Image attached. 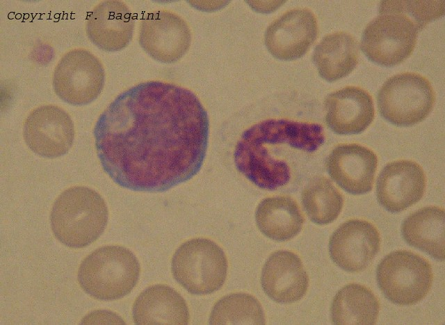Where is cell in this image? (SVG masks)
Masks as SVG:
<instances>
[{"label": "cell", "instance_id": "6da1fadb", "mask_svg": "<svg viewBox=\"0 0 445 325\" xmlns=\"http://www.w3.org/2000/svg\"><path fill=\"white\" fill-rule=\"evenodd\" d=\"M208 114L190 90L159 81L119 94L94 129L104 172L134 191L163 192L193 178L203 164Z\"/></svg>", "mask_w": 445, "mask_h": 325}, {"label": "cell", "instance_id": "7a4b0ae2", "mask_svg": "<svg viewBox=\"0 0 445 325\" xmlns=\"http://www.w3.org/2000/svg\"><path fill=\"white\" fill-rule=\"evenodd\" d=\"M108 218V208L100 194L91 188L76 186L58 196L50 220L59 242L71 248H83L102 234Z\"/></svg>", "mask_w": 445, "mask_h": 325}, {"label": "cell", "instance_id": "3957f363", "mask_svg": "<svg viewBox=\"0 0 445 325\" xmlns=\"http://www.w3.org/2000/svg\"><path fill=\"white\" fill-rule=\"evenodd\" d=\"M140 272L138 260L130 250L118 245L105 246L83 260L78 281L84 292L93 298L112 301L131 292Z\"/></svg>", "mask_w": 445, "mask_h": 325}, {"label": "cell", "instance_id": "277c9868", "mask_svg": "<svg viewBox=\"0 0 445 325\" xmlns=\"http://www.w3.org/2000/svg\"><path fill=\"white\" fill-rule=\"evenodd\" d=\"M228 263L223 250L206 238L183 243L175 252L171 270L175 279L188 292L196 295L219 290L227 278Z\"/></svg>", "mask_w": 445, "mask_h": 325}, {"label": "cell", "instance_id": "5b68a950", "mask_svg": "<svg viewBox=\"0 0 445 325\" xmlns=\"http://www.w3.org/2000/svg\"><path fill=\"white\" fill-rule=\"evenodd\" d=\"M435 101L430 81L416 73L391 76L380 89L377 101L381 116L394 125L410 126L424 120Z\"/></svg>", "mask_w": 445, "mask_h": 325}, {"label": "cell", "instance_id": "8992f818", "mask_svg": "<svg viewBox=\"0 0 445 325\" xmlns=\"http://www.w3.org/2000/svg\"><path fill=\"white\" fill-rule=\"evenodd\" d=\"M380 15L365 28L361 49L372 62L385 67L403 62L412 53L418 28L405 14L380 6Z\"/></svg>", "mask_w": 445, "mask_h": 325}, {"label": "cell", "instance_id": "52a82bcc", "mask_svg": "<svg viewBox=\"0 0 445 325\" xmlns=\"http://www.w3.org/2000/svg\"><path fill=\"white\" fill-rule=\"evenodd\" d=\"M380 290L396 304L410 306L429 292L433 273L429 262L410 251H396L386 256L376 271Z\"/></svg>", "mask_w": 445, "mask_h": 325}, {"label": "cell", "instance_id": "ba28073f", "mask_svg": "<svg viewBox=\"0 0 445 325\" xmlns=\"http://www.w3.org/2000/svg\"><path fill=\"white\" fill-rule=\"evenodd\" d=\"M105 74L101 61L86 49H74L58 61L53 74L55 93L74 106L91 103L101 93Z\"/></svg>", "mask_w": 445, "mask_h": 325}, {"label": "cell", "instance_id": "9c48e42d", "mask_svg": "<svg viewBox=\"0 0 445 325\" xmlns=\"http://www.w3.org/2000/svg\"><path fill=\"white\" fill-rule=\"evenodd\" d=\"M139 43L153 59L163 63H174L188 51L191 33L181 17L160 10L147 14L141 20Z\"/></svg>", "mask_w": 445, "mask_h": 325}, {"label": "cell", "instance_id": "30bf717a", "mask_svg": "<svg viewBox=\"0 0 445 325\" xmlns=\"http://www.w3.org/2000/svg\"><path fill=\"white\" fill-rule=\"evenodd\" d=\"M24 138L35 153L45 158H57L65 154L74 138V127L70 116L54 105L34 109L24 124Z\"/></svg>", "mask_w": 445, "mask_h": 325}, {"label": "cell", "instance_id": "8fae6325", "mask_svg": "<svg viewBox=\"0 0 445 325\" xmlns=\"http://www.w3.org/2000/svg\"><path fill=\"white\" fill-rule=\"evenodd\" d=\"M380 237L371 222L359 219L343 223L332 235L330 255L342 269L358 272L366 269L380 250Z\"/></svg>", "mask_w": 445, "mask_h": 325}, {"label": "cell", "instance_id": "7c38bea8", "mask_svg": "<svg viewBox=\"0 0 445 325\" xmlns=\"http://www.w3.org/2000/svg\"><path fill=\"white\" fill-rule=\"evenodd\" d=\"M426 178L423 168L410 160L388 163L380 172L376 183L379 203L391 212H400L423 197Z\"/></svg>", "mask_w": 445, "mask_h": 325}, {"label": "cell", "instance_id": "4fadbf2b", "mask_svg": "<svg viewBox=\"0 0 445 325\" xmlns=\"http://www.w3.org/2000/svg\"><path fill=\"white\" fill-rule=\"evenodd\" d=\"M315 15L307 8L289 10L267 28L265 43L269 52L281 60L302 57L317 37Z\"/></svg>", "mask_w": 445, "mask_h": 325}, {"label": "cell", "instance_id": "5bb4252c", "mask_svg": "<svg viewBox=\"0 0 445 325\" xmlns=\"http://www.w3.org/2000/svg\"><path fill=\"white\" fill-rule=\"evenodd\" d=\"M377 166L376 154L355 143L337 146L326 160L330 177L352 194H363L372 190Z\"/></svg>", "mask_w": 445, "mask_h": 325}, {"label": "cell", "instance_id": "9a60e30c", "mask_svg": "<svg viewBox=\"0 0 445 325\" xmlns=\"http://www.w3.org/2000/svg\"><path fill=\"white\" fill-rule=\"evenodd\" d=\"M261 282L264 291L272 300L291 303L306 294L309 278L300 258L291 251L281 250L267 259Z\"/></svg>", "mask_w": 445, "mask_h": 325}, {"label": "cell", "instance_id": "2e32d148", "mask_svg": "<svg viewBox=\"0 0 445 325\" xmlns=\"http://www.w3.org/2000/svg\"><path fill=\"white\" fill-rule=\"evenodd\" d=\"M325 107L327 125L339 135L363 132L375 117L371 94L357 86H347L331 93L325 99Z\"/></svg>", "mask_w": 445, "mask_h": 325}, {"label": "cell", "instance_id": "e0dca14e", "mask_svg": "<svg viewBox=\"0 0 445 325\" xmlns=\"http://www.w3.org/2000/svg\"><path fill=\"white\" fill-rule=\"evenodd\" d=\"M135 21L127 6L120 1H104L91 12L86 23L90 41L106 51H118L132 39Z\"/></svg>", "mask_w": 445, "mask_h": 325}, {"label": "cell", "instance_id": "ac0fdd59", "mask_svg": "<svg viewBox=\"0 0 445 325\" xmlns=\"http://www.w3.org/2000/svg\"><path fill=\"white\" fill-rule=\"evenodd\" d=\"M136 324H188L189 310L184 298L163 284L150 286L136 298L132 310Z\"/></svg>", "mask_w": 445, "mask_h": 325}, {"label": "cell", "instance_id": "d6986e66", "mask_svg": "<svg viewBox=\"0 0 445 325\" xmlns=\"http://www.w3.org/2000/svg\"><path fill=\"white\" fill-rule=\"evenodd\" d=\"M255 219L259 231L276 241H285L295 237L305 222L298 203L288 196L262 200L257 206Z\"/></svg>", "mask_w": 445, "mask_h": 325}, {"label": "cell", "instance_id": "ffe728a7", "mask_svg": "<svg viewBox=\"0 0 445 325\" xmlns=\"http://www.w3.org/2000/svg\"><path fill=\"white\" fill-rule=\"evenodd\" d=\"M313 60L323 79L329 82L341 79L350 74L357 64V42L344 31L327 35L316 47Z\"/></svg>", "mask_w": 445, "mask_h": 325}, {"label": "cell", "instance_id": "44dd1931", "mask_svg": "<svg viewBox=\"0 0 445 325\" xmlns=\"http://www.w3.org/2000/svg\"><path fill=\"white\" fill-rule=\"evenodd\" d=\"M402 235L410 245L422 250L437 260H444L443 208L427 206L410 215L402 224Z\"/></svg>", "mask_w": 445, "mask_h": 325}, {"label": "cell", "instance_id": "7402d4cb", "mask_svg": "<svg viewBox=\"0 0 445 325\" xmlns=\"http://www.w3.org/2000/svg\"><path fill=\"white\" fill-rule=\"evenodd\" d=\"M380 310L378 298L368 288L356 283L343 287L331 306L334 324H375Z\"/></svg>", "mask_w": 445, "mask_h": 325}, {"label": "cell", "instance_id": "603a6c76", "mask_svg": "<svg viewBox=\"0 0 445 325\" xmlns=\"http://www.w3.org/2000/svg\"><path fill=\"white\" fill-rule=\"evenodd\" d=\"M302 202L309 219L319 225L334 221L343 206L341 194L324 176H318L310 181L302 191Z\"/></svg>", "mask_w": 445, "mask_h": 325}, {"label": "cell", "instance_id": "cb8c5ba5", "mask_svg": "<svg viewBox=\"0 0 445 325\" xmlns=\"http://www.w3.org/2000/svg\"><path fill=\"white\" fill-rule=\"evenodd\" d=\"M263 308L247 293H233L218 301L212 308L209 324H265Z\"/></svg>", "mask_w": 445, "mask_h": 325}, {"label": "cell", "instance_id": "d4e9b609", "mask_svg": "<svg viewBox=\"0 0 445 325\" xmlns=\"http://www.w3.org/2000/svg\"><path fill=\"white\" fill-rule=\"evenodd\" d=\"M380 5L405 14L418 30L444 13V1H382Z\"/></svg>", "mask_w": 445, "mask_h": 325}, {"label": "cell", "instance_id": "484cf974", "mask_svg": "<svg viewBox=\"0 0 445 325\" xmlns=\"http://www.w3.org/2000/svg\"><path fill=\"white\" fill-rule=\"evenodd\" d=\"M81 323L84 324H124L118 315L107 310H97L88 314Z\"/></svg>", "mask_w": 445, "mask_h": 325}]
</instances>
